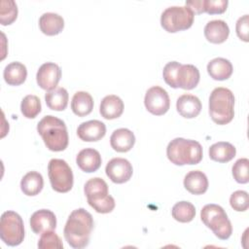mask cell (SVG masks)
Wrapping results in <instances>:
<instances>
[{
    "label": "cell",
    "instance_id": "obj_1",
    "mask_svg": "<svg viewBox=\"0 0 249 249\" xmlns=\"http://www.w3.org/2000/svg\"><path fill=\"white\" fill-rule=\"evenodd\" d=\"M93 229V218L84 208L73 210L64 226L63 233L67 243L76 249L88 246Z\"/></svg>",
    "mask_w": 249,
    "mask_h": 249
},
{
    "label": "cell",
    "instance_id": "obj_2",
    "mask_svg": "<svg viewBox=\"0 0 249 249\" xmlns=\"http://www.w3.org/2000/svg\"><path fill=\"white\" fill-rule=\"evenodd\" d=\"M37 131L50 151L60 152L67 148L69 137L66 124L62 120L52 115L45 116L38 123Z\"/></svg>",
    "mask_w": 249,
    "mask_h": 249
},
{
    "label": "cell",
    "instance_id": "obj_3",
    "mask_svg": "<svg viewBox=\"0 0 249 249\" xmlns=\"http://www.w3.org/2000/svg\"><path fill=\"white\" fill-rule=\"evenodd\" d=\"M166 156L176 165L197 164L202 160V147L196 140L177 137L168 143Z\"/></svg>",
    "mask_w": 249,
    "mask_h": 249
},
{
    "label": "cell",
    "instance_id": "obj_4",
    "mask_svg": "<svg viewBox=\"0 0 249 249\" xmlns=\"http://www.w3.org/2000/svg\"><path fill=\"white\" fill-rule=\"evenodd\" d=\"M209 115L218 124H227L234 116V95L227 88L214 89L209 96Z\"/></svg>",
    "mask_w": 249,
    "mask_h": 249
},
{
    "label": "cell",
    "instance_id": "obj_5",
    "mask_svg": "<svg viewBox=\"0 0 249 249\" xmlns=\"http://www.w3.org/2000/svg\"><path fill=\"white\" fill-rule=\"evenodd\" d=\"M200 218L218 238L226 240L231 235V223L222 206L214 203L204 205L200 211Z\"/></svg>",
    "mask_w": 249,
    "mask_h": 249
},
{
    "label": "cell",
    "instance_id": "obj_6",
    "mask_svg": "<svg viewBox=\"0 0 249 249\" xmlns=\"http://www.w3.org/2000/svg\"><path fill=\"white\" fill-rule=\"evenodd\" d=\"M195 14L186 6H171L166 8L160 16V24L162 28L169 32L190 28L194 22Z\"/></svg>",
    "mask_w": 249,
    "mask_h": 249
},
{
    "label": "cell",
    "instance_id": "obj_7",
    "mask_svg": "<svg viewBox=\"0 0 249 249\" xmlns=\"http://www.w3.org/2000/svg\"><path fill=\"white\" fill-rule=\"evenodd\" d=\"M0 237L9 246H18L23 241V221L17 212L8 210L1 215Z\"/></svg>",
    "mask_w": 249,
    "mask_h": 249
},
{
    "label": "cell",
    "instance_id": "obj_8",
    "mask_svg": "<svg viewBox=\"0 0 249 249\" xmlns=\"http://www.w3.org/2000/svg\"><path fill=\"white\" fill-rule=\"evenodd\" d=\"M48 174L52 188L58 193H67L73 187V172L61 159H52L48 163Z\"/></svg>",
    "mask_w": 249,
    "mask_h": 249
},
{
    "label": "cell",
    "instance_id": "obj_9",
    "mask_svg": "<svg viewBox=\"0 0 249 249\" xmlns=\"http://www.w3.org/2000/svg\"><path fill=\"white\" fill-rule=\"evenodd\" d=\"M144 104L151 114L156 116L163 115L170 107L169 95L161 87L154 86L146 91Z\"/></svg>",
    "mask_w": 249,
    "mask_h": 249
},
{
    "label": "cell",
    "instance_id": "obj_10",
    "mask_svg": "<svg viewBox=\"0 0 249 249\" xmlns=\"http://www.w3.org/2000/svg\"><path fill=\"white\" fill-rule=\"evenodd\" d=\"M105 172L112 182L123 184L131 178L133 168L127 160L124 158H114L106 164Z\"/></svg>",
    "mask_w": 249,
    "mask_h": 249
},
{
    "label": "cell",
    "instance_id": "obj_11",
    "mask_svg": "<svg viewBox=\"0 0 249 249\" xmlns=\"http://www.w3.org/2000/svg\"><path fill=\"white\" fill-rule=\"evenodd\" d=\"M61 78V69L54 62H45L42 64L36 74L38 86L46 90L56 88Z\"/></svg>",
    "mask_w": 249,
    "mask_h": 249
},
{
    "label": "cell",
    "instance_id": "obj_12",
    "mask_svg": "<svg viewBox=\"0 0 249 249\" xmlns=\"http://www.w3.org/2000/svg\"><path fill=\"white\" fill-rule=\"evenodd\" d=\"M30 227L36 234L53 231L56 227V217L49 209H40L35 211L30 218Z\"/></svg>",
    "mask_w": 249,
    "mask_h": 249
},
{
    "label": "cell",
    "instance_id": "obj_13",
    "mask_svg": "<svg viewBox=\"0 0 249 249\" xmlns=\"http://www.w3.org/2000/svg\"><path fill=\"white\" fill-rule=\"evenodd\" d=\"M106 125L98 120H90L82 123L77 128L79 138L86 142H95L104 137Z\"/></svg>",
    "mask_w": 249,
    "mask_h": 249
},
{
    "label": "cell",
    "instance_id": "obj_14",
    "mask_svg": "<svg viewBox=\"0 0 249 249\" xmlns=\"http://www.w3.org/2000/svg\"><path fill=\"white\" fill-rule=\"evenodd\" d=\"M101 156L99 152L93 148H86L81 150L77 157L76 162L81 170L87 173L96 171L101 165Z\"/></svg>",
    "mask_w": 249,
    "mask_h": 249
},
{
    "label": "cell",
    "instance_id": "obj_15",
    "mask_svg": "<svg viewBox=\"0 0 249 249\" xmlns=\"http://www.w3.org/2000/svg\"><path fill=\"white\" fill-rule=\"evenodd\" d=\"M176 108L182 117L193 119L200 113L201 102L197 96L185 93L178 97L176 101Z\"/></svg>",
    "mask_w": 249,
    "mask_h": 249
},
{
    "label": "cell",
    "instance_id": "obj_16",
    "mask_svg": "<svg viewBox=\"0 0 249 249\" xmlns=\"http://www.w3.org/2000/svg\"><path fill=\"white\" fill-rule=\"evenodd\" d=\"M230 34L229 25L222 19H213L204 26L205 38L213 44H221L225 42Z\"/></svg>",
    "mask_w": 249,
    "mask_h": 249
},
{
    "label": "cell",
    "instance_id": "obj_17",
    "mask_svg": "<svg viewBox=\"0 0 249 249\" xmlns=\"http://www.w3.org/2000/svg\"><path fill=\"white\" fill-rule=\"evenodd\" d=\"M199 71L193 64H181L177 74V86L183 89H193L199 82Z\"/></svg>",
    "mask_w": 249,
    "mask_h": 249
},
{
    "label": "cell",
    "instance_id": "obj_18",
    "mask_svg": "<svg viewBox=\"0 0 249 249\" xmlns=\"http://www.w3.org/2000/svg\"><path fill=\"white\" fill-rule=\"evenodd\" d=\"M135 143L134 133L128 128H118L113 131L110 137L111 147L120 153H125L131 150Z\"/></svg>",
    "mask_w": 249,
    "mask_h": 249
},
{
    "label": "cell",
    "instance_id": "obj_19",
    "mask_svg": "<svg viewBox=\"0 0 249 249\" xmlns=\"http://www.w3.org/2000/svg\"><path fill=\"white\" fill-rule=\"evenodd\" d=\"M124 102L123 100L115 95H106L100 103L99 112L101 116L106 120H114L119 118L124 112Z\"/></svg>",
    "mask_w": 249,
    "mask_h": 249
},
{
    "label": "cell",
    "instance_id": "obj_20",
    "mask_svg": "<svg viewBox=\"0 0 249 249\" xmlns=\"http://www.w3.org/2000/svg\"><path fill=\"white\" fill-rule=\"evenodd\" d=\"M184 187L193 195H202L208 189V179L199 170H192L184 178Z\"/></svg>",
    "mask_w": 249,
    "mask_h": 249
},
{
    "label": "cell",
    "instance_id": "obj_21",
    "mask_svg": "<svg viewBox=\"0 0 249 249\" xmlns=\"http://www.w3.org/2000/svg\"><path fill=\"white\" fill-rule=\"evenodd\" d=\"M41 31L48 35L53 36L59 34L64 27V20L61 16L55 13H44L39 18Z\"/></svg>",
    "mask_w": 249,
    "mask_h": 249
},
{
    "label": "cell",
    "instance_id": "obj_22",
    "mask_svg": "<svg viewBox=\"0 0 249 249\" xmlns=\"http://www.w3.org/2000/svg\"><path fill=\"white\" fill-rule=\"evenodd\" d=\"M232 64L230 60L224 57H216L210 60L207 64V72L210 77L217 81L229 79L232 74Z\"/></svg>",
    "mask_w": 249,
    "mask_h": 249
},
{
    "label": "cell",
    "instance_id": "obj_23",
    "mask_svg": "<svg viewBox=\"0 0 249 249\" xmlns=\"http://www.w3.org/2000/svg\"><path fill=\"white\" fill-rule=\"evenodd\" d=\"M88 203L102 199L109 195L107 183L100 177H94L88 180L84 187Z\"/></svg>",
    "mask_w": 249,
    "mask_h": 249
},
{
    "label": "cell",
    "instance_id": "obj_24",
    "mask_svg": "<svg viewBox=\"0 0 249 249\" xmlns=\"http://www.w3.org/2000/svg\"><path fill=\"white\" fill-rule=\"evenodd\" d=\"M5 82L10 86H19L24 83L27 77V69L24 64L18 61L9 63L3 72Z\"/></svg>",
    "mask_w": 249,
    "mask_h": 249
},
{
    "label": "cell",
    "instance_id": "obj_25",
    "mask_svg": "<svg viewBox=\"0 0 249 249\" xmlns=\"http://www.w3.org/2000/svg\"><path fill=\"white\" fill-rule=\"evenodd\" d=\"M235 154L236 149L230 142L220 141L212 144L209 148L210 159L218 162H228L235 157Z\"/></svg>",
    "mask_w": 249,
    "mask_h": 249
},
{
    "label": "cell",
    "instance_id": "obj_26",
    "mask_svg": "<svg viewBox=\"0 0 249 249\" xmlns=\"http://www.w3.org/2000/svg\"><path fill=\"white\" fill-rule=\"evenodd\" d=\"M71 109L78 117L89 115L93 109L92 96L87 91H77L72 97Z\"/></svg>",
    "mask_w": 249,
    "mask_h": 249
},
{
    "label": "cell",
    "instance_id": "obj_27",
    "mask_svg": "<svg viewBox=\"0 0 249 249\" xmlns=\"http://www.w3.org/2000/svg\"><path fill=\"white\" fill-rule=\"evenodd\" d=\"M68 98V92L62 87H56L45 94L47 106L54 111H63L67 107Z\"/></svg>",
    "mask_w": 249,
    "mask_h": 249
},
{
    "label": "cell",
    "instance_id": "obj_28",
    "mask_svg": "<svg viewBox=\"0 0 249 249\" xmlns=\"http://www.w3.org/2000/svg\"><path fill=\"white\" fill-rule=\"evenodd\" d=\"M44 186L43 176L37 171H29L20 181V189L26 196H33L38 195Z\"/></svg>",
    "mask_w": 249,
    "mask_h": 249
},
{
    "label": "cell",
    "instance_id": "obj_29",
    "mask_svg": "<svg viewBox=\"0 0 249 249\" xmlns=\"http://www.w3.org/2000/svg\"><path fill=\"white\" fill-rule=\"evenodd\" d=\"M172 217L180 223H189L193 221L196 216V208L193 203L189 201L176 202L171 210Z\"/></svg>",
    "mask_w": 249,
    "mask_h": 249
},
{
    "label": "cell",
    "instance_id": "obj_30",
    "mask_svg": "<svg viewBox=\"0 0 249 249\" xmlns=\"http://www.w3.org/2000/svg\"><path fill=\"white\" fill-rule=\"evenodd\" d=\"M41 101L39 97L34 94H28L21 100L20 111L27 119H34L41 112Z\"/></svg>",
    "mask_w": 249,
    "mask_h": 249
},
{
    "label": "cell",
    "instance_id": "obj_31",
    "mask_svg": "<svg viewBox=\"0 0 249 249\" xmlns=\"http://www.w3.org/2000/svg\"><path fill=\"white\" fill-rule=\"evenodd\" d=\"M18 17V6L14 0H2L0 4V22L2 25L13 23Z\"/></svg>",
    "mask_w": 249,
    "mask_h": 249
},
{
    "label": "cell",
    "instance_id": "obj_32",
    "mask_svg": "<svg viewBox=\"0 0 249 249\" xmlns=\"http://www.w3.org/2000/svg\"><path fill=\"white\" fill-rule=\"evenodd\" d=\"M232 176L237 183L246 184L249 181V160L241 158L232 165Z\"/></svg>",
    "mask_w": 249,
    "mask_h": 249
},
{
    "label": "cell",
    "instance_id": "obj_33",
    "mask_svg": "<svg viewBox=\"0 0 249 249\" xmlns=\"http://www.w3.org/2000/svg\"><path fill=\"white\" fill-rule=\"evenodd\" d=\"M38 248L40 249H61L63 248L62 241L60 237L53 232V231H49L43 232L39 241H38Z\"/></svg>",
    "mask_w": 249,
    "mask_h": 249
},
{
    "label": "cell",
    "instance_id": "obj_34",
    "mask_svg": "<svg viewBox=\"0 0 249 249\" xmlns=\"http://www.w3.org/2000/svg\"><path fill=\"white\" fill-rule=\"evenodd\" d=\"M181 63L178 61H170L163 67L162 76L164 82L173 89H177V74Z\"/></svg>",
    "mask_w": 249,
    "mask_h": 249
},
{
    "label": "cell",
    "instance_id": "obj_35",
    "mask_svg": "<svg viewBox=\"0 0 249 249\" xmlns=\"http://www.w3.org/2000/svg\"><path fill=\"white\" fill-rule=\"evenodd\" d=\"M230 204L231 208H233V210L235 211L243 212L247 210L249 206L248 193L241 190L233 192L230 197Z\"/></svg>",
    "mask_w": 249,
    "mask_h": 249
},
{
    "label": "cell",
    "instance_id": "obj_36",
    "mask_svg": "<svg viewBox=\"0 0 249 249\" xmlns=\"http://www.w3.org/2000/svg\"><path fill=\"white\" fill-rule=\"evenodd\" d=\"M89 204L97 213L106 214V213L112 212L113 209L115 208V199H114V197L112 196L108 195L106 197H104L102 199H99V200L89 202Z\"/></svg>",
    "mask_w": 249,
    "mask_h": 249
},
{
    "label": "cell",
    "instance_id": "obj_37",
    "mask_svg": "<svg viewBox=\"0 0 249 249\" xmlns=\"http://www.w3.org/2000/svg\"><path fill=\"white\" fill-rule=\"evenodd\" d=\"M228 0H203V12L210 15L222 14L227 10Z\"/></svg>",
    "mask_w": 249,
    "mask_h": 249
},
{
    "label": "cell",
    "instance_id": "obj_38",
    "mask_svg": "<svg viewBox=\"0 0 249 249\" xmlns=\"http://www.w3.org/2000/svg\"><path fill=\"white\" fill-rule=\"evenodd\" d=\"M235 30L237 36L244 42H248V32H249V17L244 15L240 17L235 24Z\"/></svg>",
    "mask_w": 249,
    "mask_h": 249
},
{
    "label": "cell",
    "instance_id": "obj_39",
    "mask_svg": "<svg viewBox=\"0 0 249 249\" xmlns=\"http://www.w3.org/2000/svg\"><path fill=\"white\" fill-rule=\"evenodd\" d=\"M188 7L194 14H201L203 12V0H189L186 1Z\"/></svg>",
    "mask_w": 249,
    "mask_h": 249
}]
</instances>
